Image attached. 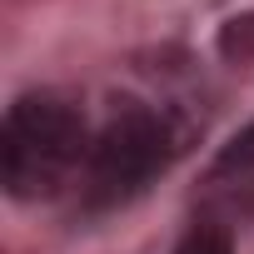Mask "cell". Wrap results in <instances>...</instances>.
Wrapping results in <instances>:
<instances>
[{
  "label": "cell",
  "mask_w": 254,
  "mask_h": 254,
  "mask_svg": "<svg viewBox=\"0 0 254 254\" xmlns=\"http://www.w3.org/2000/svg\"><path fill=\"white\" fill-rule=\"evenodd\" d=\"M219 45H224V55H239V60H249V55H254V15H244V20H229V25H224V35H219Z\"/></svg>",
  "instance_id": "5"
},
{
  "label": "cell",
  "mask_w": 254,
  "mask_h": 254,
  "mask_svg": "<svg viewBox=\"0 0 254 254\" xmlns=\"http://www.w3.org/2000/svg\"><path fill=\"white\" fill-rule=\"evenodd\" d=\"M90 155L85 110L55 90H30L5 110L0 125V175L15 199L55 194Z\"/></svg>",
  "instance_id": "1"
},
{
  "label": "cell",
  "mask_w": 254,
  "mask_h": 254,
  "mask_svg": "<svg viewBox=\"0 0 254 254\" xmlns=\"http://www.w3.org/2000/svg\"><path fill=\"white\" fill-rule=\"evenodd\" d=\"M175 254H234V244H229L224 229H214V224H194V229L180 239Z\"/></svg>",
  "instance_id": "4"
},
{
  "label": "cell",
  "mask_w": 254,
  "mask_h": 254,
  "mask_svg": "<svg viewBox=\"0 0 254 254\" xmlns=\"http://www.w3.org/2000/svg\"><path fill=\"white\" fill-rule=\"evenodd\" d=\"M175 130L170 120L140 100H120L85 155V199L90 204H120L140 194L170 160H175Z\"/></svg>",
  "instance_id": "2"
},
{
  "label": "cell",
  "mask_w": 254,
  "mask_h": 254,
  "mask_svg": "<svg viewBox=\"0 0 254 254\" xmlns=\"http://www.w3.org/2000/svg\"><path fill=\"white\" fill-rule=\"evenodd\" d=\"M209 180H254V120L244 125V130L214 155V170Z\"/></svg>",
  "instance_id": "3"
}]
</instances>
